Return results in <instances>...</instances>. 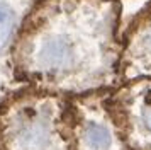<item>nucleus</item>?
Masks as SVG:
<instances>
[{
	"mask_svg": "<svg viewBox=\"0 0 151 150\" xmlns=\"http://www.w3.org/2000/svg\"><path fill=\"white\" fill-rule=\"evenodd\" d=\"M121 0H39L14 46L26 87L82 95L121 84Z\"/></svg>",
	"mask_w": 151,
	"mask_h": 150,
	"instance_id": "f257e3e1",
	"label": "nucleus"
},
{
	"mask_svg": "<svg viewBox=\"0 0 151 150\" xmlns=\"http://www.w3.org/2000/svg\"><path fill=\"white\" fill-rule=\"evenodd\" d=\"M0 150H75L70 97L22 87L0 101Z\"/></svg>",
	"mask_w": 151,
	"mask_h": 150,
	"instance_id": "f03ea898",
	"label": "nucleus"
},
{
	"mask_svg": "<svg viewBox=\"0 0 151 150\" xmlns=\"http://www.w3.org/2000/svg\"><path fill=\"white\" fill-rule=\"evenodd\" d=\"M105 104L129 150H151V79L121 82Z\"/></svg>",
	"mask_w": 151,
	"mask_h": 150,
	"instance_id": "7ed1b4c3",
	"label": "nucleus"
},
{
	"mask_svg": "<svg viewBox=\"0 0 151 150\" xmlns=\"http://www.w3.org/2000/svg\"><path fill=\"white\" fill-rule=\"evenodd\" d=\"M109 90L70 97L75 150H129L105 104Z\"/></svg>",
	"mask_w": 151,
	"mask_h": 150,
	"instance_id": "20e7f679",
	"label": "nucleus"
},
{
	"mask_svg": "<svg viewBox=\"0 0 151 150\" xmlns=\"http://www.w3.org/2000/svg\"><path fill=\"white\" fill-rule=\"evenodd\" d=\"M121 41V82L151 79V0H146L122 24Z\"/></svg>",
	"mask_w": 151,
	"mask_h": 150,
	"instance_id": "39448f33",
	"label": "nucleus"
},
{
	"mask_svg": "<svg viewBox=\"0 0 151 150\" xmlns=\"http://www.w3.org/2000/svg\"><path fill=\"white\" fill-rule=\"evenodd\" d=\"M39 0H0V101L26 87L15 74L14 46L29 12Z\"/></svg>",
	"mask_w": 151,
	"mask_h": 150,
	"instance_id": "423d86ee",
	"label": "nucleus"
}]
</instances>
